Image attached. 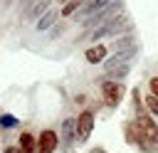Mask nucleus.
Returning <instances> with one entry per match:
<instances>
[{
  "label": "nucleus",
  "mask_w": 158,
  "mask_h": 153,
  "mask_svg": "<svg viewBox=\"0 0 158 153\" xmlns=\"http://www.w3.org/2000/svg\"><path fill=\"white\" fill-rule=\"evenodd\" d=\"M106 54H109V47H106V44H101V42L91 44V47L84 52V57H86V62H89V64H104Z\"/></svg>",
  "instance_id": "10"
},
{
  "label": "nucleus",
  "mask_w": 158,
  "mask_h": 153,
  "mask_svg": "<svg viewBox=\"0 0 158 153\" xmlns=\"http://www.w3.org/2000/svg\"><path fill=\"white\" fill-rule=\"evenodd\" d=\"M111 2H114V0H89V2L77 12V20L81 17V22H84V20H89L91 15H96L99 10H104V7H106V5H111Z\"/></svg>",
  "instance_id": "11"
},
{
  "label": "nucleus",
  "mask_w": 158,
  "mask_h": 153,
  "mask_svg": "<svg viewBox=\"0 0 158 153\" xmlns=\"http://www.w3.org/2000/svg\"><path fill=\"white\" fill-rule=\"evenodd\" d=\"M89 153H106V151H104V148H91Z\"/></svg>",
  "instance_id": "20"
},
{
  "label": "nucleus",
  "mask_w": 158,
  "mask_h": 153,
  "mask_svg": "<svg viewBox=\"0 0 158 153\" xmlns=\"http://www.w3.org/2000/svg\"><path fill=\"white\" fill-rule=\"evenodd\" d=\"M123 133H126V141H128L131 146H138L141 151H153V148H156V146H153V143H151V141L138 131L136 121H128V123L123 126Z\"/></svg>",
  "instance_id": "5"
},
{
  "label": "nucleus",
  "mask_w": 158,
  "mask_h": 153,
  "mask_svg": "<svg viewBox=\"0 0 158 153\" xmlns=\"http://www.w3.org/2000/svg\"><path fill=\"white\" fill-rule=\"evenodd\" d=\"M148 89H151V94H153V96H158V76H153V79L148 81Z\"/></svg>",
  "instance_id": "18"
},
{
  "label": "nucleus",
  "mask_w": 158,
  "mask_h": 153,
  "mask_svg": "<svg viewBox=\"0 0 158 153\" xmlns=\"http://www.w3.org/2000/svg\"><path fill=\"white\" fill-rule=\"evenodd\" d=\"M49 10V0H35L30 7H27V12H25V20H30V22H37L44 12Z\"/></svg>",
  "instance_id": "12"
},
{
  "label": "nucleus",
  "mask_w": 158,
  "mask_h": 153,
  "mask_svg": "<svg viewBox=\"0 0 158 153\" xmlns=\"http://www.w3.org/2000/svg\"><path fill=\"white\" fill-rule=\"evenodd\" d=\"M143 101H146V109L151 111V116H158V96H153V94H148V96H146Z\"/></svg>",
  "instance_id": "16"
},
{
  "label": "nucleus",
  "mask_w": 158,
  "mask_h": 153,
  "mask_svg": "<svg viewBox=\"0 0 158 153\" xmlns=\"http://www.w3.org/2000/svg\"><path fill=\"white\" fill-rule=\"evenodd\" d=\"M59 146V133L52 131V128H44L40 131L37 136V153H54Z\"/></svg>",
  "instance_id": "7"
},
{
  "label": "nucleus",
  "mask_w": 158,
  "mask_h": 153,
  "mask_svg": "<svg viewBox=\"0 0 158 153\" xmlns=\"http://www.w3.org/2000/svg\"><path fill=\"white\" fill-rule=\"evenodd\" d=\"M57 2H59V5H64V2H69V0H57Z\"/></svg>",
  "instance_id": "21"
},
{
  "label": "nucleus",
  "mask_w": 158,
  "mask_h": 153,
  "mask_svg": "<svg viewBox=\"0 0 158 153\" xmlns=\"http://www.w3.org/2000/svg\"><path fill=\"white\" fill-rule=\"evenodd\" d=\"M17 148H20V153H37V138L30 131H25V133H20Z\"/></svg>",
  "instance_id": "14"
},
{
  "label": "nucleus",
  "mask_w": 158,
  "mask_h": 153,
  "mask_svg": "<svg viewBox=\"0 0 158 153\" xmlns=\"http://www.w3.org/2000/svg\"><path fill=\"white\" fill-rule=\"evenodd\" d=\"M126 30V17L118 12V15H114L111 20H106V22H101L99 27H94L91 32H89V37H84V39H89V42H99L101 37H114V35H121Z\"/></svg>",
  "instance_id": "1"
},
{
  "label": "nucleus",
  "mask_w": 158,
  "mask_h": 153,
  "mask_svg": "<svg viewBox=\"0 0 158 153\" xmlns=\"http://www.w3.org/2000/svg\"><path fill=\"white\" fill-rule=\"evenodd\" d=\"M17 126V118L10 116V114H2L0 116V128H15Z\"/></svg>",
  "instance_id": "17"
},
{
  "label": "nucleus",
  "mask_w": 158,
  "mask_h": 153,
  "mask_svg": "<svg viewBox=\"0 0 158 153\" xmlns=\"http://www.w3.org/2000/svg\"><path fill=\"white\" fill-rule=\"evenodd\" d=\"M121 10H123V5H121V0H114V2H111V5H106V7H104V10H99V12H96V15H91V17H89V20H84V22H81V25H84V27H86V30H94V27H99V25H101V22H106V20H111V17H114V15H118V12H121Z\"/></svg>",
  "instance_id": "3"
},
{
  "label": "nucleus",
  "mask_w": 158,
  "mask_h": 153,
  "mask_svg": "<svg viewBox=\"0 0 158 153\" xmlns=\"http://www.w3.org/2000/svg\"><path fill=\"white\" fill-rule=\"evenodd\" d=\"M74 126H77V141H79V143L89 141V136H91V131H94V111H91V109L81 111V114L74 118Z\"/></svg>",
  "instance_id": "4"
},
{
  "label": "nucleus",
  "mask_w": 158,
  "mask_h": 153,
  "mask_svg": "<svg viewBox=\"0 0 158 153\" xmlns=\"http://www.w3.org/2000/svg\"><path fill=\"white\" fill-rule=\"evenodd\" d=\"M133 121H136L138 131H141L153 146H158V123H156V118H153V116H143V114H138Z\"/></svg>",
  "instance_id": "6"
},
{
  "label": "nucleus",
  "mask_w": 158,
  "mask_h": 153,
  "mask_svg": "<svg viewBox=\"0 0 158 153\" xmlns=\"http://www.w3.org/2000/svg\"><path fill=\"white\" fill-rule=\"evenodd\" d=\"M57 20H59V10H52V7H49V10L35 22V27H37L40 32H44V30H52V27L57 25Z\"/></svg>",
  "instance_id": "13"
},
{
  "label": "nucleus",
  "mask_w": 158,
  "mask_h": 153,
  "mask_svg": "<svg viewBox=\"0 0 158 153\" xmlns=\"http://www.w3.org/2000/svg\"><path fill=\"white\" fill-rule=\"evenodd\" d=\"M2 153H20V148H17V146H7Z\"/></svg>",
  "instance_id": "19"
},
{
  "label": "nucleus",
  "mask_w": 158,
  "mask_h": 153,
  "mask_svg": "<svg viewBox=\"0 0 158 153\" xmlns=\"http://www.w3.org/2000/svg\"><path fill=\"white\" fill-rule=\"evenodd\" d=\"M138 52V47H128V49H114V57H109V59H104V69L109 72V69H114V67H118V64H128L131 59H133V54Z\"/></svg>",
  "instance_id": "8"
},
{
  "label": "nucleus",
  "mask_w": 158,
  "mask_h": 153,
  "mask_svg": "<svg viewBox=\"0 0 158 153\" xmlns=\"http://www.w3.org/2000/svg\"><path fill=\"white\" fill-rule=\"evenodd\" d=\"M101 96H104V104L106 106H118L121 99H123V84L121 81H114V79H101Z\"/></svg>",
  "instance_id": "2"
},
{
  "label": "nucleus",
  "mask_w": 158,
  "mask_h": 153,
  "mask_svg": "<svg viewBox=\"0 0 158 153\" xmlns=\"http://www.w3.org/2000/svg\"><path fill=\"white\" fill-rule=\"evenodd\" d=\"M74 141H77L74 118H64V121H62V131H59V143H62V148H69Z\"/></svg>",
  "instance_id": "9"
},
{
  "label": "nucleus",
  "mask_w": 158,
  "mask_h": 153,
  "mask_svg": "<svg viewBox=\"0 0 158 153\" xmlns=\"http://www.w3.org/2000/svg\"><path fill=\"white\" fill-rule=\"evenodd\" d=\"M128 72H131V62H128V64H118V67L109 69V72H106V76H109V79H114V81H121Z\"/></svg>",
  "instance_id": "15"
}]
</instances>
